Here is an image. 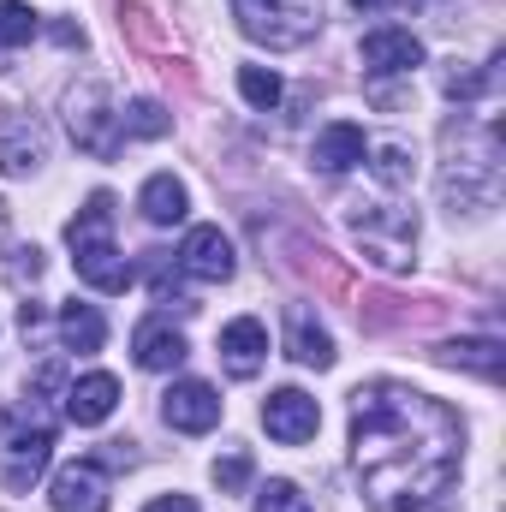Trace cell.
Masks as SVG:
<instances>
[{
	"mask_svg": "<svg viewBox=\"0 0 506 512\" xmlns=\"http://www.w3.org/2000/svg\"><path fill=\"white\" fill-rule=\"evenodd\" d=\"M352 465L376 512L429 507L459 471V417L405 382L358 387Z\"/></svg>",
	"mask_w": 506,
	"mask_h": 512,
	"instance_id": "obj_1",
	"label": "cell"
},
{
	"mask_svg": "<svg viewBox=\"0 0 506 512\" xmlns=\"http://www.w3.org/2000/svg\"><path fill=\"white\" fill-rule=\"evenodd\" d=\"M66 245H72V262H78L84 286H96V292H126L131 286V262L114 245V197L108 191H96L78 209V221L66 227Z\"/></svg>",
	"mask_w": 506,
	"mask_h": 512,
	"instance_id": "obj_2",
	"label": "cell"
},
{
	"mask_svg": "<svg viewBox=\"0 0 506 512\" xmlns=\"http://www.w3.org/2000/svg\"><path fill=\"white\" fill-rule=\"evenodd\" d=\"M233 18L262 48H304L322 24V0H233Z\"/></svg>",
	"mask_w": 506,
	"mask_h": 512,
	"instance_id": "obj_3",
	"label": "cell"
},
{
	"mask_svg": "<svg viewBox=\"0 0 506 512\" xmlns=\"http://www.w3.org/2000/svg\"><path fill=\"white\" fill-rule=\"evenodd\" d=\"M352 233H358V245L370 251V262L381 268H405L411 262V239H417V215L411 209H381V203H358L352 209Z\"/></svg>",
	"mask_w": 506,
	"mask_h": 512,
	"instance_id": "obj_4",
	"label": "cell"
},
{
	"mask_svg": "<svg viewBox=\"0 0 506 512\" xmlns=\"http://www.w3.org/2000/svg\"><path fill=\"white\" fill-rule=\"evenodd\" d=\"M66 126L78 137V149H90L96 161H108L120 149V114H114V102H108L102 84H78L66 96Z\"/></svg>",
	"mask_w": 506,
	"mask_h": 512,
	"instance_id": "obj_5",
	"label": "cell"
},
{
	"mask_svg": "<svg viewBox=\"0 0 506 512\" xmlns=\"http://www.w3.org/2000/svg\"><path fill=\"white\" fill-rule=\"evenodd\" d=\"M42 155H48L42 120L24 114V108H0V173L6 179H24V173L42 167Z\"/></svg>",
	"mask_w": 506,
	"mask_h": 512,
	"instance_id": "obj_6",
	"label": "cell"
},
{
	"mask_svg": "<svg viewBox=\"0 0 506 512\" xmlns=\"http://www.w3.org/2000/svg\"><path fill=\"white\" fill-rule=\"evenodd\" d=\"M262 429H268L280 447H304V441L322 429V405H316L310 393H298V387H280V393H268V405H262Z\"/></svg>",
	"mask_w": 506,
	"mask_h": 512,
	"instance_id": "obj_7",
	"label": "cell"
},
{
	"mask_svg": "<svg viewBox=\"0 0 506 512\" xmlns=\"http://www.w3.org/2000/svg\"><path fill=\"white\" fill-rule=\"evenodd\" d=\"M48 459H54V429H48V423H36V429H18V435L6 441L0 483H6L12 495H30V489H36V477L48 471Z\"/></svg>",
	"mask_w": 506,
	"mask_h": 512,
	"instance_id": "obj_8",
	"label": "cell"
},
{
	"mask_svg": "<svg viewBox=\"0 0 506 512\" xmlns=\"http://www.w3.org/2000/svg\"><path fill=\"white\" fill-rule=\"evenodd\" d=\"M161 417L179 429V435H209L221 423V393L209 382H173L161 393Z\"/></svg>",
	"mask_w": 506,
	"mask_h": 512,
	"instance_id": "obj_9",
	"label": "cell"
},
{
	"mask_svg": "<svg viewBox=\"0 0 506 512\" xmlns=\"http://www.w3.org/2000/svg\"><path fill=\"white\" fill-rule=\"evenodd\" d=\"M179 268L197 274V280H233V239L221 227H191L185 245H179Z\"/></svg>",
	"mask_w": 506,
	"mask_h": 512,
	"instance_id": "obj_10",
	"label": "cell"
},
{
	"mask_svg": "<svg viewBox=\"0 0 506 512\" xmlns=\"http://www.w3.org/2000/svg\"><path fill=\"white\" fill-rule=\"evenodd\" d=\"M54 512H108V471L96 459H78L54 477Z\"/></svg>",
	"mask_w": 506,
	"mask_h": 512,
	"instance_id": "obj_11",
	"label": "cell"
},
{
	"mask_svg": "<svg viewBox=\"0 0 506 512\" xmlns=\"http://www.w3.org/2000/svg\"><path fill=\"white\" fill-rule=\"evenodd\" d=\"M262 358H268V328L256 316H239V322L221 328V364H227L233 382H251L262 370Z\"/></svg>",
	"mask_w": 506,
	"mask_h": 512,
	"instance_id": "obj_12",
	"label": "cell"
},
{
	"mask_svg": "<svg viewBox=\"0 0 506 512\" xmlns=\"http://www.w3.org/2000/svg\"><path fill=\"white\" fill-rule=\"evenodd\" d=\"M114 405H120V382H114V376H102V370L66 387V417H72L78 429L108 423V417H114Z\"/></svg>",
	"mask_w": 506,
	"mask_h": 512,
	"instance_id": "obj_13",
	"label": "cell"
},
{
	"mask_svg": "<svg viewBox=\"0 0 506 512\" xmlns=\"http://www.w3.org/2000/svg\"><path fill=\"white\" fill-rule=\"evenodd\" d=\"M364 126H352V120H334V126L322 131L316 143H310V161L322 167V173H352L358 161H364Z\"/></svg>",
	"mask_w": 506,
	"mask_h": 512,
	"instance_id": "obj_14",
	"label": "cell"
},
{
	"mask_svg": "<svg viewBox=\"0 0 506 512\" xmlns=\"http://www.w3.org/2000/svg\"><path fill=\"white\" fill-rule=\"evenodd\" d=\"M364 66L370 72H417L423 66V42L411 30H370L364 36Z\"/></svg>",
	"mask_w": 506,
	"mask_h": 512,
	"instance_id": "obj_15",
	"label": "cell"
},
{
	"mask_svg": "<svg viewBox=\"0 0 506 512\" xmlns=\"http://www.w3.org/2000/svg\"><path fill=\"white\" fill-rule=\"evenodd\" d=\"M131 352H137L143 370H179V364H185V334L155 316V322H143V328L131 334Z\"/></svg>",
	"mask_w": 506,
	"mask_h": 512,
	"instance_id": "obj_16",
	"label": "cell"
},
{
	"mask_svg": "<svg viewBox=\"0 0 506 512\" xmlns=\"http://www.w3.org/2000/svg\"><path fill=\"white\" fill-rule=\"evenodd\" d=\"M137 209H143L149 227H179L185 209H191V197H185V185H179L173 173H155V179L137 191Z\"/></svg>",
	"mask_w": 506,
	"mask_h": 512,
	"instance_id": "obj_17",
	"label": "cell"
},
{
	"mask_svg": "<svg viewBox=\"0 0 506 512\" xmlns=\"http://www.w3.org/2000/svg\"><path fill=\"white\" fill-rule=\"evenodd\" d=\"M286 340H292V358H298L304 370H328V364H334V340H328V328H322L310 310H292V316H286Z\"/></svg>",
	"mask_w": 506,
	"mask_h": 512,
	"instance_id": "obj_18",
	"label": "cell"
},
{
	"mask_svg": "<svg viewBox=\"0 0 506 512\" xmlns=\"http://www.w3.org/2000/svg\"><path fill=\"white\" fill-rule=\"evenodd\" d=\"M60 340H66V352H102V340H108L102 310L96 304H66L60 310Z\"/></svg>",
	"mask_w": 506,
	"mask_h": 512,
	"instance_id": "obj_19",
	"label": "cell"
},
{
	"mask_svg": "<svg viewBox=\"0 0 506 512\" xmlns=\"http://www.w3.org/2000/svg\"><path fill=\"white\" fill-rule=\"evenodd\" d=\"M441 364H465L483 382H501V346L495 340H453V346H441Z\"/></svg>",
	"mask_w": 506,
	"mask_h": 512,
	"instance_id": "obj_20",
	"label": "cell"
},
{
	"mask_svg": "<svg viewBox=\"0 0 506 512\" xmlns=\"http://www.w3.org/2000/svg\"><path fill=\"white\" fill-rule=\"evenodd\" d=\"M30 36H36V12L24 0H0V42L6 48H24Z\"/></svg>",
	"mask_w": 506,
	"mask_h": 512,
	"instance_id": "obj_21",
	"label": "cell"
},
{
	"mask_svg": "<svg viewBox=\"0 0 506 512\" xmlns=\"http://www.w3.org/2000/svg\"><path fill=\"white\" fill-rule=\"evenodd\" d=\"M239 90H245V102H251V108H262V114L280 102V78H274L268 66H239Z\"/></svg>",
	"mask_w": 506,
	"mask_h": 512,
	"instance_id": "obj_22",
	"label": "cell"
},
{
	"mask_svg": "<svg viewBox=\"0 0 506 512\" xmlns=\"http://www.w3.org/2000/svg\"><path fill=\"white\" fill-rule=\"evenodd\" d=\"M167 126H173V120H167V108H161V102H149V96H143V102H131V114H120V131H131V137H161Z\"/></svg>",
	"mask_w": 506,
	"mask_h": 512,
	"instance_id": "obj_23",
	"label": "cell"
},
{
	"mask_svg": "<svg viewBox=\"0 0 506 512\" xmlns=\"http://www.w3.org/2000/svg\"><path fill=\"white\" fill-rule=\"evenodd\" d=\"M256 512H316V507L298 495V483L274 477V483H262V495H256Z\"/></svg>",
	"mask_w": 506,
	"mask_h": 512,
	"instance_id": "obj_24",
	"label": "cell"
},
{
	"mask_svg": "<svg viewBox=\"0 0 506 512\" xmlns=\"http://www.w3.org/2000/svg\"><path fill=\"white\" fill-rule=\"evenodd\" d=\"M376 179L387 185V191L411 185V155H405L399 143H381V149H376Z\"/></svg>",
	"mask_w": 506,
	"mask_h": 512,
	"instance_id": "obj_25",
	"label": "cell"
},
{
	"mask_svg": "<svg viewBox=\"0 0 506 512\" xmlns=\"http://www.w3.org/2000/svg\"><path fill=\"white\" fill-rule=\"evenodd\" d=\"M215 483H221V489H245V483H251V459H245V453L215 459Z\"/></svg>",
	"mask_w": 506,
	"mask_h": 512,
	"instance_id": "obj_26",
	"label": "cell"
},
{
	"mask_svg": "<svg viewBox=\"0 0 506 512\" xmlns=\"http://www.w3.org/2000/svg\"><path fill=\"white\" fill-rule=\"evenodd\" d=\"M477 90H483V72H447V96H453V102H459V96L471 102Z\"/></svg>",
	"mask_w": 506,
	"mask_h": 512,
	"instance_id": "obj_27",
	"label": "cell"
},
{
	"mask_svg": "<svg viewBox=\"0 0 506 512\" xmlns=\"http://www.w3.org/2000/svg\"><path fill=\"white\" fill-rule=\"evenodd\" d=\"M143 512H197V501H191V495H155Z\"/></svg>",
	"mask_w": 506,
	"mask_h": 512,
	"instance_id": "obj_28",
	"label": "cell"
},
{
	"mask_svg": "<svg viewBox=\"0 0 506 512\" xmlns=\"http://www.w3.org/2000/svg\"><path fill=\"white\" fill-rule=\"evenodd\" d=\"M358 12H381V6H423V0H352Z\"/></svg>",
	"mask_w": 506,
	"mask_h": 512,
	"instance_id": "obj_29",
	"label": "cell"
}]
</instances>
